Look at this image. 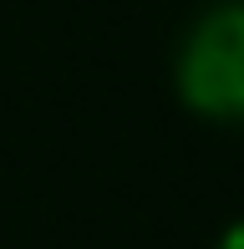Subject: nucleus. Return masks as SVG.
<instances>
[{
  "label": "nucleus",
  "mask_w": 244,
  "mask_h": 249,
  "mask_svg": "<svg viewBox=\"0 0 244 249\" xmlns=\"http://www.w3.org/2000/svg\"><path fill=\"white\" fill-rule=\"evenodd\" d=\"M173 82L188 112L209 122H244V0H219L188 26Z\"/></svg>",
  "instance_id": "1"
},
{
  "label": "nucleus",
  "mask_w": 244,
  "mask_h": 249,
  "mask_svg": "<svg viewBox=\"0 0 244 249\" xmlns=\"http://www.w3.org/2000/svg\"><path fill=\"white\" fill-rule=\"evenodd\" d=\"M214 249H244V219H234L224 234H219V244Z\"/></svg>",
  "instance_id": "2"
}]
</instances>
